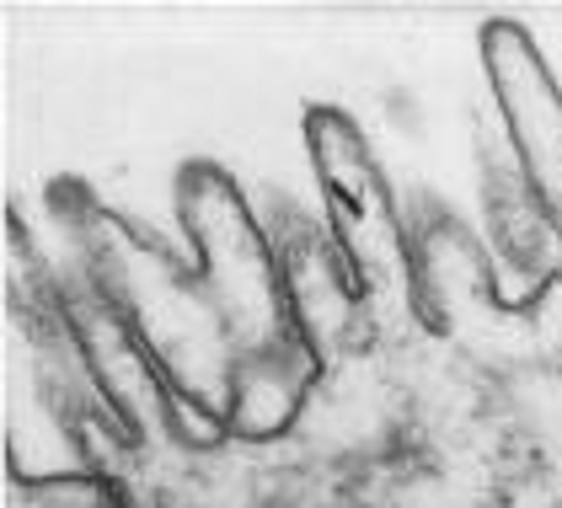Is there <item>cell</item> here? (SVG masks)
Wrapping results in <instances>:
<instances>
[{
    "label": "cell",
    "mask_w": 562,
    "mask_h": 508,
    "mask_svg": "<svg viewBox=\"0 0 562 508\" xmlns=\"http://www.w3.org/2000/svg\"><path fill=\"white\" fill-rule=\"evenodd\" d=\"M172 199L182 236L193 241V284L210 305L231 359L279 338H301L290 300H284L268 225L241 199L236 177L215 161H188L177 171Z\"/></svg>",
    "instance_id": "obj_1"
},
{
    "label": "cell",
    "mask_w": 562,
    "mask_h": 508,
    "mask_svg": "<svg viewBox=\"0 0 562 508\" xmlns=\"http://www.w3.org/2000/svg\"><path fill=\"white\" fill-rule=\"evenodd\" d=\"M482 70L509 139V161L536 188V199L562 219V81L530 27L493 16L482 27Z\"/></svg>",
    "instance_id": "obj_3"
},
{
    "label": "cell",
    "mask_w": 562,
    "mask_h": 508,
    "mask_svg": "<svg viewBox=\"0 0 562 508\" xmlns=\"http://www.w3.org/2000/svg\"><path fill=\"white\" fill-rule=\"evenodd\" d=\"M305 150H311L316 193H322V219L338 236L375 327L396 321V316H418L413 225L396 204L391 177L375 161L364 128L338 102H311L305 108Z\"/></svg>",
    "instance_id": "obj_2"
},
{
    "label": "cell",
    "mask_w": 562,
    "mask_h": 508,
    "mask_svg": "<svg viewBox=\"0 0 562 508\" xmlns=\"http://www.w3.org/2000/svg\"><path fill=\"white\" fill-rule=\"evenodd\" d=\"M262 225H268V241L279 257V279H284L295 332L322 353V364H333L364 332H375V316L364 305V290L348 268L338 236L327 230L322 214H305L301 204L268 210Z\"/></svg>",
    "instance_id": "obj_4"
},
{
    "label": "cell",
    "mask_w": 562,
    "mask_h": 508,
    "mask_svg": "<svg viewBox=\"0 0 562 508\" xmlns=\"http://www.w3.org/2000/svg\"><path fill=\"white\" fill-rule=\"evenodd\" d=\"M482 204H487L482 252L493 268V300L509 311H525L562 273V219L536 199V188L519 177L509 156L487 167Z\"/></svg>",
    "instance_id": "obj_5"
},
{
    "label": "cell",
    "mask_w": 562,
    "mask_h": 508,
    "mask_svg": "<svg viewBox=\"0 0 562 508\" xmlns=\"http://www.w3.org/2000/svg\"><path fill=\"white\" fill-rule=\"evenodd\" d=\"M322 353L305 338H279L268 348H247L225 364L220 385V418L225 433L241 444H273L284 439L305 413L311 391L322 381Z\"/></svg>",
    "instance_id": "obj_6"
}]
</instances>
